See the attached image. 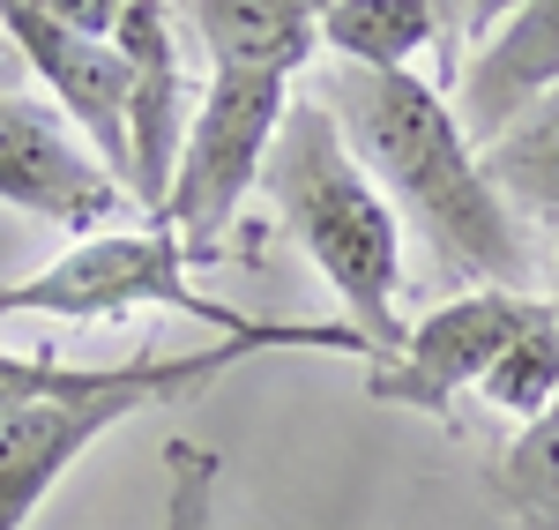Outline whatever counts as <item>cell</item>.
<instances>
[{
	"label": "cell",
	"mask_w": 559,
	"mask_h": 530,
	"mask_svg": "<svg viewBox=\"0 0 559 530\" xmlns=\"http://www.w3.org/2000/svg\"><path fill=\"white\" fill-rule=\"evenodd\" d=\"M545 90H559V0H508V15L477 38L471 68L455 83V113L471 134L492 142Z\"/></svg>",
	"instance_id": "9c48e42d"
},
{
	"label": "cell",
	"mask_w": 559,
	"mask_h": 530,
	"mask_svg": "<svg viewBox=\"0 0 559 530\" xmlns=\"http://www.w3.org/2000/svg\"><path fill=\"white\" fill-rule=\"evenodd\" d=\"M254 352H269V344H254V337H216L202 352H157L150 374L128 381V389H112V397L0 411V530H31V516L52 500V486H60L120 419L150 411V403H173V397H187V389H210L216 374H231L239 358H254Z\"/></svg>",
	"instance_id": "5b68a950"
},
{
	"label": "cell",
	"mask_w": 559,
	"mask_h": 530,
	"mask_svg": "<svg viewBox=\"0 0 559 530\" xmlns=\"http://www.w3.org/2000/svg\"><path fill=\"white\" fill-rule=\"evenodd\" d=\"M187 269H194V255L179 247V232H165V224H112V232L75 239V247H68L60 262H45L38 276L0 284V321H8V314L128 321V314H142V307H173V314H194L216 337H254L269 352H358V358H373V344H366L358 329H344V321H329V329H313V321H254V314L194 292Z\"/></svg>",
	"instance_id": "3957f363"
},
{
	"label": "cell",
	"mask_w": 559,
	"mask_h": 530,
	"mask_svg": "<svg viewBox=\"0 0 559 530\" xmlns=\"http://www.w3.org/2000/svg\"><path fill=\"white\" fill-rule=\"evenodd\" d=\"M477 157H485L492 187H500L515 210L559 224V90H545L522 120H508Z\"/></svg>",
	"instance_id": "7c38bea8"
},
{
	"label": "cell",
	"mask_w": 559,
	"mask_h": 530,
	"mask_svg": "<svg viewBox=\"0 0 559 530\" xmlns=\"http://www.w3.org/2000/svg\"><path fill=\"white\" fill-rule=\"evenodd\" d=\"M0 202L60 232H112L134 195L105 173V157L68 128V113L31 90H0Z\"/></svg>",
	"instance_id": "52a82bcc"
},
{
	"label": "cell",
	"mask_w": 559,
	"mask_h": 530,
	"mask_svg": "<svg viewBox=\"0 0 559 530\" xmlns=\"http://www.w3.org/2000/svg\"><path fill=\"white\" fill-rule=\"evenodd\" d=\"M269 202L284 232L299 239V255L313 262V276L336 292L344 329H358L373 344V366L395 358L403 321H395V292H403V217L388 202L373 173L358 165V150L344 142L336 113L313 97L292 105V120L269 150Z\"/></svg>",
	"instance_id": "7a4b0ae2"
},
{
	"label": "cell",
	"mask_w": 559,
	"mask_h": 530,
	"mask_svg": "<svg viewBox=\"0 0 559 530\" xmlns=\"http://www.w3.org/2000/svg\"><path fill=\"white\" fill-rule=\"evenodd\" d=\"M165 8L202 45L210 68H247V75H299L321 52V15H329V0H165Z\"/></svg>",
	"instance_id": "30bf717a"
},
{
	"label": "cell",
	"mask_w": 559,
	"mask_h": 530,
	"mask_svg": "<svg viewBox=\"0 0 559 530\" xmlns=\"http://www.w3.org/2000/svg\"><path fill=\"white\" fill-rule=\"evenodd\" d=\"M485 493L500 500V516L515 530H559V397L515 426V441L492 456Z\"/></svg>",
	"instance_id": "4fadbf2b"
},
{
	"label": "cell",
	"mask_w": 559,
	"mask_h": 530,
	"mask_svg": "<svg viewBox=\"0 0 559 530\" xmlns=\"http://www.w3.org/2000/svg\"><path fill=\"white\" fill-rule=\"evenodd\" d=\"M292 75H247V68H210V83L194 97V120H187V142H179L173 165V195L150 224L179 232V247L202 262L224 224L239 217V202L261 187L269 173V150L292 120Z\"/></svg>",
	"instance_id": "277c9868"
},
{
	"label": "cell",
	"mask_w": 559,
	"mask_h": 530,
	"mask_svg": "<svg viewBox=\"0 0 559 530\" xmlns=\"http://www.w3.org/2000/svg\"><path fill=\"white\" fill-rule=\"evenodd\" d=\"M537 307H545V292L471 284V292L440 299L426 321H411L395 358L366 366V389L373 403H395V411H448L463 389H485V374L522 344Z\"/></svg>",
	"instance_id": "8992f818"
},
{
	"label": "cell",
	"mask_w": 559,
	"mask_h": 530,
	"mask_svg": "<svg viewBox=\"0 0 559 530\" xmlns=\"http://www.w3.org/2000/svg\"><path fill=\"white\" fill-rule=\"evenodd\" d=\"M216 479H224V456L173 434L165 441V523L157 530H216Z\"/></svg>",
	"instance_id": "9a60e30c"
},
{
	"label": "cell",
	"mask_w": 559,
	"mask_h": 530,
	"mask_svg": "<svg viewBox=\"0 0 559 530\" xmlns=\"http://www.w3.org/2000/svg\"><path fill=\"white\" fill-rule=\"evenodd\" d=\"M112 52L128 68V195L142 202V224L165 210L173 165L187 142V31L165 0H134L112 31Z\"/></svg>",
	"instance_id": "ba28073f"
},
{
	"label": "cell",
	"mask_w": 559,
	"mask_h": 530,
	"mask_svg": "<svg viewBox=\"0 0 559 530\" xmlns=\"http://www.w3.org/2000/svg\"><path fill=\"white\" fill-rule=\"evenodd\" d=\"M52 23H68L75 38H97V45H112V31H120V15H128L134 0H38Z\"/></svg>",
	"instance_id": "2e32d148"
},
{
	"label": "cell",
	"mask_w": 559,
	"mask_h": 530,
	"mask_svg": "<svg viewBox=\"0 0 559 530\" xmlns=\"http://www.w3.org/2000/svg\"><path fill=\"white\" fill-rule=\"evenodd\" d=\"M150 358H112V366H68V358H45V352H0V411H38V403H90V397H112L150 374Z\"/></svg>",
	"instance_id": "5bb4252c"
},
{
	"label": "cell",
	"mask_w": 559,
	"mask_h": 530,
	"mask_svg": "<svg viewBox=\"0 0 559 530\" xmlns=\"http://www.w3.org/2000/svg\"><path fill=\"white\" fill-rule=\"evenodd\" d=\"M432 38H440V0H329L321 15L329 60L366 75H411Z\"/></svg>",
	"instance_id": "8fae6325"
},
{
	"label": "cell",
	"mask_w": 559,
	"mask_h": 530,
	"mask_svg": "<svg viewBox=\"0 0 559 530\" xmlns=\"http://www.w3.org/2000/svg\"><path fill=\"white\" fill-rule=\"evenodd\" d=\"M321 105L336 113L344 142L373 173L395 217L418 224L432 262L463 292L500 284V292H537V247L522 232V210L492 187L485 157L471 150V128L455 97H440L426 75H366V68H329Z\"/></svg>",
	"instance_id": "6da1fadb"
}]
</instances>
